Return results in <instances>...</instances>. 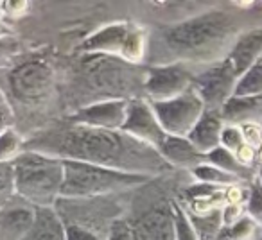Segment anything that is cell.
<instances>
[{
    "label": "cell",
    "mask_w": 262,
    "mask_h": 240,
    "mask_svg": "<svg viewBox=\"0 0 262 240\" xmlns=\"http://www.w3.org/2000/svg\"><path fill=\"white\" fill-rule=\"evenodd\" d=\"M26 149L59 160L83 161L151 178L172 169L165 163L157 149L139 142L124 131H102L74 124L43 131L29 140Z\"/></svg>",
    "instance_id": "6da1fadb"
},
{
    "label": "cell",
    "mask_w": 262,
    "mask_h": 240,
    "mask_svg": "<svg viewBox=\"0 0 262 240\" xmlns=\"http://www.w3.org/2000/svg\"><path fill=\"white\" fill-rule=\"evenodd\" d=\"M251 27L257 26H244L239 6H215L164 27L160 41L171 63L207 66L226 59L237 38Z\"/></svg>",
    "instance_id": "7a4b0ae2"
},
{
    "label": "cell",
    "mask_w": 262,
    "mask_h": 240,
    "mask_svg": "<svg viewBox=\"0 0 262 240\" xmlns=\"http://www.w3.org/2000/svg\"><path fill=\"white\" fill-rule=\"evenodd\" d=\"M151 179L153 178L146 174H133L101 165L63 160V185L59 197H69V199L108 197L112 194L144 186Z\"/></svg>",
    "instance_id": "3957f363"
},
{
    "label": "cell",
    "mask_w": 262,
    "mask_h": 240,
    "mask_svg": "<svg viewBox=\"0 0 262 240\" xmlns=\"http://www.w3.org/2000/svg\"><path fill=\"white\" fill-rule=\"evenodd\" d=\"M15 192L31 206H54L61 196L63 160L26 149L13 160Z\"/></svg>",
    "instance_id": "277c9868"
},
{
    "label": "cell",
    "mask_w": 262,
    "mask_h": 240,
    "mask_svg": "<svg viewBox=\"0 0 262 240\" xmlns=\"http://www.w3.org/2000/svg\"><path fill=\"white\" fill-rule=\"evenodd\" d=\"M79 51L84 54L112 56L127 65H137L146 58L147 33L131 22H113L84 38Z\"/></svg>",
    "instance_id": "5b68a950"
},
{
    "label": "cell",
    "mask_w": 262,
    "mask_h": 240,
    "mask_svg": "<svg viewBox=\"0 0 262 240\" xmlns=\"http://www.w3.org/2000/svg\"><path fill=\"white\" fill-rule=\"evenodd\" d=\"M158 122L169 136H189L205 113V104L194 88L174 99L151 102Z\"/></svg>",
    "instance_id": "8992f818"
},
{
    "label": "cell",
    "mask_w": 262,
    "mask_h": 240,
    "mask_svg": "<svg viewBox=\"0 0 262 240\" xmlns=\"http://www.w3.org/2000/svg\"><path fill=\"white\" fill-rule=\"evenodd\" d=\"M196 70L183 63H160L144 74V91L149 102H162L185 93L194 86Z\"/></svg>",
    "instance_id": "52a82bcc"
},
{
    "label": "cell",
    "mask_w": 262,
    "mask_h": 240,
    "mask_svg": "<svg viewBox=\"0 0 262 240\" xmlns=\"http://www.w3.org/2000/svg\"><path fill=\"white\" fill-rule=\"evenodd\" d=\"M237 81L239 76L235 74L233 66L230 65L228 59H223L212 65L200 66V70H196L192 88L201 97L205 108L221 111L226 101L235 93Z\"/></svg>",
    "instance_id": "ba28073f"
},
{
    "label": "cell",
    "mask_w": 262,
    "mask_h": 240,
    "mask_svg": "<svg viewBox=\"0 0 262 240\" xmlns=\"http://www.w3.org/2000/svg\"><path fill=\"white\" fill-rule=\"evenodd\" d=\"M9 86L18 101L38 104L51 95L54 86V70L41 59L20 63L9 74Z\"/></svg>",
    "instance_id": "9c48e42d"
},
{
    "label": "cell",
    "mask_w": 262,
    "mask_h": 240,
    "mask_svg": "<svg viewBox=\"0 0 262 240\" xmlns=\"http://www.w3.org/2000/svg\"><path fill=\"white\" fill-rule=\"evenodd\" d=\"M127 106L129 101L126 99H104L79 108L69 116V122L74 126H84L102 131H122Z\"/></svg>",
    "instance_id": "30bf717a"
},
{
    "label": "cell",
    "mask_w": 262,
    "mask_h": 240,
    "mask_svg": "<svg viewBox=\"0 0 262 240\" xmlns=\"http://www.w3.org/2000/svg\"><path fill=\"white\" fill-rule=\"evenodd\" d=\"M122 131L157 151L164 143V140L167 138V133L160 126L157 115H155L153 106H151V102L146 97L129 99Z\"/></svg>",
    "instance_id": "8fae6325"
},
{
    "label": "cell",
    "mask_w": 262,
    "mask_h": 240,
    "mask_svg": "<svg viewBox=\"0 0 262 240\" xmlns=\"http://www.w3.org/2000/svg\"><path fill=\"white\" fill-rule=\"evenodd\" d=\"M131 221L140 240H174V203L158 201Z\"/></svg>",
    "instance_id": "7c38bea8"
},
{
    "label": "cell",
    "mask_w": 262,
    "mask_h": 240,
    "mask_svg": "<svg viewBox=\"0 0 262 240\" xmlns=\"http://www.w3.org/2000/svg\"><path fill=\"white\" fill-rule=\"evenodd\" d=\"M230 65L233 66L237 76H243L246 70H250L257 61L262 59V26L251 27L244 31L237 41L233 43L230 54L226 56Z\"/></svg>",
    "instance_id": "4fadbf2b"
},
{
    "label": "cell",
    "mask_w": 262,
    "mask_h": 240,
    "mask_svg": "<svg viewBox=\"0 0 262 240\" xmlns=\"http://www.w3.org/2000/svg\"><path fill=\"white\" fill-rule=\"evenodd\" d=\"M223 129H225V120L221 116V111L205 109V113L201 115V118L198 120V124L194 126V129L189 133L187 138L201 154L207 156L208 153H212L221 146Z\"/></svg>",
    "instance_id": "5bb4252c"
},
{
    "label": "cell",
    "mask_w": 262,
    "mask_h": 240,
    "mask_svg": "<svg viewBox=\"0 0 262 240\" xmlns=\"http://www.w3.org/2000/svg\"><path fill=\"white\" fill-rule=\"evenodd\" d=\"M158 153H160V156L164 158L169 167L187 169V171H190V172L207 161L205 160V154H201L200 151L190 143V140L185 138V136L167 135L164 143L158 147Z\"/></svg>",
    "instance_id": "9a60e30c"
},
{
    "label": "cell",
    "mask_w": 262,
    "mask_h": 240,
    "mask_svg": "<svg viewBox=\"0 0 262 240\" xmlns=\"http://www.w3.org/2000/svg\"><path fill=\"white\" fill-rule=\"evenodd\" d=\"M34 222V206L15 204L0 208V240H24Z\"/></svg>",
    "instance_id": "2e32d148"
},
{
    "label": "cell",
    "mask_w": 262,
    "mask_h": 240,
    "mask_svg": "<svg viewBox=\"0 0 262 240\" xmlns=\"http://www.w3.org/2000/svg\"><path fill=\"white\" fill-rule=\"evenodd\" d=\"M221 116L228 126L262 124V95L260 97H243L233 95L221 108Z\"/></svg>",
    "instance_id": "e0dca14e"
},
{
    "label": "cell",
    "mask_w": 262,
    "mask_h": 240,
    "mask_svg": "<svg viewBox=\"0 0 262 240\" xmlns=\"http://www.w3.org/2000/svg\"><path fill=\"white\" fill-rule=\"evenodd\" d=\"M24 240H67V226L54 206H34V222Z\"/></svg>",
    "instance_id": "ac0fdd59"
},
{
    "label": "cell",
    "mask_w": 262,
    "mask_h": 240,
    "mask_svg": "<svg viewBox=\"0 0 262 240\" xmlns=\"http://www.w3.org/2000/svg\"><path fill=\"white\" fill-rule=\"evenodd\" d=\"M205 160H207V163L214 165V167H217V169H221V171L239 178L243 183H251L255 179V174H257L253 169L244 167L235 154L226 151L225 147H221V146L212 151V153H208L207 156H205Z\"/></svg>",
    "instance_id": "d6986e66"
},
{
    "label": "cell",
    "mask_w": 262,
    "mask_h": 240,
    "mask_svg": "<svg viewBox=\"0 0 262 240\" xmlns=\"http://www.w3.org/2000/svg\"><path fill=\"white\" fill-rule=\"evenodd\" d=\"M190 174L194 176V179H196L198 183H203V185H210V186H219V188H228V186L237 185V183H243L239 178H235V176L214 167V165L207 163V161H205L203 165H200V167L194 169Z\"/></svg>",
    "instance_id": "ffe728a7"
},
{
    "label": "cell",
    "mask_w": 262,
    "mask_h": 240,
    "mask_svg": "<svg viewBox=\"0 0 262 240\" xmlns=\"http://www.w3.org/2000/svg\"><path fill=\"white\" fill-rule=\"evenodd\" d=\"M243 97H260L262 95V59L257 61L250 70L243 74L237 81L235 93Z\"/></svg>",
    "instance_id": "44dd1931"
},
{
    "label": "cell",
    "mask_w": 262,
    "mask_h": 240,
    "mask_svg": "<svg viewBox=\"0 0 262 240\" xmlns=\"http://www.w3.org/2000/svg\"><path fill=\"white\" fill-rule=\"evenodd\" d=\"M24 153V140L16 129H8L0 135V163H11Z\"/></svg>",
    "instance_id": "7402d4cb"
},
{
    "label": "cell",
    "mask_w": 262,
    "mask_h": 240,
    "mask_svg": "<svg viewBox=\"0 0 262 240\" xmlns=\"http://www.w3.org/2000/svg\"><path fill=\"white\" fill-rule=\"evenodd\" d=\"M225 233L228 240H257L258 236H262V228L246 215L235 226L225 229Z\"/></svg>",
    "instance_id": "603a6c76"
},
{
    "label": "cell",
    "mask_w": 262,
    "mask_h": 240,
    "mask_svg": "<svg viewBox=\"0 0 262 240\" xmlns=\"http://www.w3.org/2000/svg\"><path fill=\"white\" fill-rule=\"evenodd\" d=\"M174 240H200L185 208L174 203Z\"/></svg>",
    "instance_id": "cb8c5ba5"
},
{
    "label": "cell",
    "mask_w": 262,
    "mask_h": 240,
    "mask_svg": "<svg viewBox=\"0 0 262 240\" xmlns=\"http://www.w3.org/2000/svg\"><path fill=\"white\" fill-rule=\"evenodd\" d=\"M246 215L250 219H253L258 226L262 228V185L253 179L250 183V196L246 201Z\"/></svg>",
    "instance_id": "d4e9b609"
},
{
    "label": "cell",
    "mask_w": 262,
    "mask_h": 240,
    "mask_svg": "<svg viewBox=\"0 0 262 240\" xmlns=\"http://www.w3.org/2000/svg\"><path fill=\"white\" fill-rule=\"evenodd\" d=\"M106 240H140V238H139V233H137L133 221H131V219L119 217L110 226Z\"/></svg>",
    "instance_id": "484cf974"
},
{
    "label": "cell",
    "mask_w": 262,
    "mask_h": 240,
    "mask_svg": "<svg viewBox=\"0 0 262 240\" xmlns=\"http://www.w3.org/2000/svg\"><path fill=\"white\" fill-rule=\"evenodd\" d=\"M244 146H246V142H244V135L239 126L225 124V129L221 133V147H225L230 153L237 154Z\"/></svg>",
    "instance_id": "4316f807"
},
{
    "label": "cell",
    "mask_w": 262,
    "mask_h": 240,
    "mask_svg": "<svg viewBox=\"0 0 262 240\" xmlns=\"http://www.w3.org/2000/svg\"><path fill=\"white\" fill-rule=\"evenodd\" d=\"M20 54V43L16 38L9 36H0V68H6L13 63V59Z\"/></svg>",
    "instance_id": "83f0119b"
},
{
    "label": "cell",
    "mask_w": 262,
    "mask_h": 240,
    "mask_svg": "<svg viewBox=\"0 0 262 240\" xmlns=\"http://www.w3.org/2000/svg\"><path fill=\"white\" fill-rule=\"evenodd\" d=\"M243 217H246V206L244 204H225L221 208V221L225 229L235 226Z\"/></svg>",
    "instance_id": "f1b7e54d"
},
{
    "label": "cell",
    "mask_w": 262,
    "mask_h": 240,
    "mask_svg": "<svg viewBox=\"0 0 262 240\" xmlns=\"http://www.w3.org/2000/svg\"><path fill=\"white\" fill-rule=\"evenodd\" d=\"M241 131L244 135V142L251 149L257 151L262 146V124H244L241 126Z\"/></svg>",
    "instance_id": "f546056e"
},
{
    "label": "cell",
    "mask_w": 262,
    "mask_h": 240,
    "mask_svg": "<svg viewBox=\"0 0 262 240\" xmlns=\"http://www.w3.org/2000/svg\"><path fill=\"white\" fill-rule=\"evenodd\" d=\"M67 226V240H106L104 235H99L86 228H81L77 224H65Z\"/></svg>",
    "instance_id": "4dcf8cb0"
},
{
    "label": "cell",
    "mask_w": 262,
    "mask_h": 240,
    "mask_svg": "<svg viewBox=\"0 0 262 240\" xmlns=\"http://www.w3.org/2000/svg\"><path fill=\"white\" fill-rule=\"evenodd\" d=\"M13 109L9 106L8 99L0 91V135L13 128Z\"/></svg>",
    "instance_id": "1f68e13d"
},
{
    "label": "cell",
    "mask_w": 262,
    "mask_h": 240,
    "mask_svg": "<svg viewBox=\"0 0 262 240\" xmlns=\"http://www.w3.org/2000/svg\"><path fill=\"white\" fill-rule=\"evenodd\" d=\"M15 190V169L11 163H0V192Z\"/></svg>",
    "instance_id": "d6a6232c"
},
{
    "label": "cell",
    "mask_w": 262,
    "mask_h": 240,
    "mask_svg": "<svg viewBox=\"0 0 262 240\" xmlns=\"http://www.w3.org/2000/svg\"><path fill=\"white\" fill-rule=\"evenodd\" d=\"M29 9L27 2H2L0 4V13L4 15H11V16H20Z\"/></svg>",
    "instance_id": "836d02e7"
},
{
    "label": "cell",
    "mask_w": 262,
    "mask_h": 240,
    "mask_svg": "<svg viewBox=\"0 0 262 240\" xmlns=\"http://www.w3.org/2000/svg\"><path fill=\"white\" fill-rule=\"evenodd\" d=\"M255 179H257V181L262 185V163H258V167H257V174H255Z\"/></svg>",
    "instance_id": "e575fe53"
},
{
    "label": "cell",
    "mask_w": 262,
    "mask_h": 240,
    "mask_svg": "<svg viewBox=\"0 0 262 240\" xmlns=\"http://www.w3.org/2000/svg\"><path fill=\"white\" fill-rule=\"evenodd\" d=\"M8 33H4V29H2V23H0V36H6Z\"/></svg>",
    "instance_id": "d590c367"
},
{
    "label": "cell",
    "mask_w": 262,
    "mask_h": 240,
    "mask_svg": "<svg viewBox=\"0 0 262 240\" xmlns=\"http://www.w3.org/2000/svg\"><path fill=\"white\" fill-rule=\"evenodd\" d=\"M257 240H262V236H258V238H257Z\"/></svg>",
    "instance_id": "8d00e7d4"
}]
</instances>
